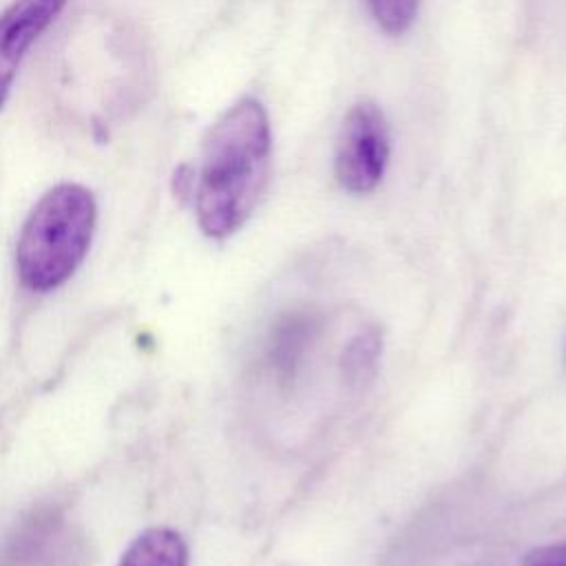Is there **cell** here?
I'll use <instances>...</instances> for the list:
<instances>
[{"label": "cell", "mask_w": 566, "mask_h": 566, "mask_svg": "<svg viewBox=\"0 0 566 566\" xmlns=\"http://www.w3.org/2000/svg\"><path fill=\"white\" fill-rule=\"evenodd\" d=\"M66 0H13L0 13V111L11 93L20 62L60 15Z\"/></svg>", "instance_id": "277c9868"}, {"label": "cell", "mask_w": 566, "mask_h": 566, "mask_svg": "<svg viewBox=\"0 0 566 566\" xmlns=\"http://www.w3.org/2000/svg\"><path fill=\"white\" fill-rule=\"evenodd\" d=\"M272 157L270 119L263 104L243 97L232 104L203 139L192 184L197 221L210 239H226L252 214L268 184Z\"/></svg>", "instance_id": "6da1fadb"}, {"label": "cell", "mask_w": 566, "mask_h": 566, "mask_svg": "<svg viewBox=\"0 0 566 566\" xmlns=\"http://www.w3.org/2000/svg\"><path fill=\"white\" fill-rule=\"evenodd\" d=\"M316 332V323L312 314L294 312L287 314L272 334V365L281 374H292L298 360L303 358L312 336Z\"/></svg>", "instance_id": "8992f818"}, {"label": "cell", "mask_w": 566, "mask_h": 566, "mask_svg": "<svg viewBox=\"0 0 566 566\" xmlns=\"http://www.w3.org/2000/svg\"><path fill=\"white\" fill-rule=\"evenodd\" d=\"M376 352H378V336L376 332H367V334H358L349 349H347V367L349 371H365V367L374 365L376 360Z\"/></svg>", "instance_id": "9c48e42d"}, {"label": "cell", "mask_w": 566, "mask_h": 566, "mask_svg": "<svg viewBox=\"0 0 566 566\" xmlns=\"http://www.w3.org/2000/svg\"><path fill=\"white\" fill-rule=\"evenodd\" d=\"M188 551L179 533L170 528L144 531L119 559V566H186Z\"/></svg>", "instance_id": "5b68a950"}, {"label": "cell", "mask_w": 566, "mask_h": 566, "mask_svg": "<svg viewBox=\"0 0 566 566\" xmlns=\"http://www.w3.org/2000/svg\"><path fill=\"white\" fill-rule=\"evenodd\" d=\"M378 27L391 35L405 33L418 11L420 0H367Z\"/></svg>", "instance_id": "52a82bcc"}, {"label": "cell", "mask_w": 566, "mask_h": 566, "mask_svg": "<svg viewBox=\"0 0 566 566\" xmlns=\"http://www.w3.org/2000/svg\"><path fill=\"white\" fill-rule=\"evenodd\" d=\"M97 221V203L82 184L62 181L49 188L27 214L15 270L27 290L51 292L77 270L88 252Z\"/></svg>", "instance_id": "7a4b0ae2"}, {"label": "cell", "mask_w": 566, "mask_h": 566, "mask_svg": "<svg viewBox=\"0 0 566 566\" xmlns=\"http://www.w3.org/2000/svg\"><path fill=\"white\" fill-rule=\"evenodd\" d=\"M484 566H566V542L564 544H548L528 551L517 562H495Z\"/></svg>", "instance_id": "ba28073f"}, {"label": "cell", "mask_w": 566, "mask_h": 566, "mask_svg": "<svg viewBox=\"0 0 566 566\" xmlns=\"http://www.w3.org/2000/svg\"><path fill=\"white\" fill-rule=\"evenodd\" d=\"M389 161V126L380 106L358 99L345 115L334 153L338 184L356 195L369 192L382 179Z\"/></svg>", "instance_id": "3957f363"}]
</instances>
